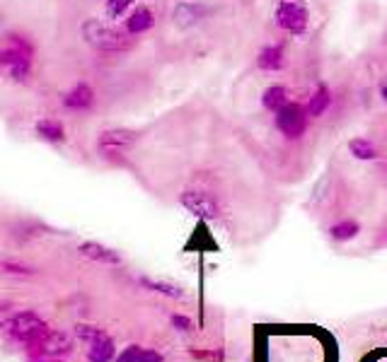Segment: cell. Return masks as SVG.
<instances>
[{"label":"cell","instance_id":"obj_1","mask_svg":"<svg viewBox=\"0 0 387 362\" xmlns=\"http://www.w3.org/2000/svg\"><path fill=\"white\" fill-rule=\"evenodd\" d=\"M83 36L87 39V44H92L94 49L100 51H109V54H119V51H129L134 46V39H131L129 32H119L114 27L105 25V22L94 20H85L83 25Z\"/></svg>","mask_w":387,"mask_h":362},{"label":"cell","instance_id":"obj_2","mask_svg":"<svg viewBox=\"0 0 387 362\" xmlns=\"http://www.w3.org/2000/svg\"><path fill=\"white\" fill-rule=\"evenodd\" d=\"M276 25L293 36H303L310 27V12L303 0H278Z\"/></svg>","mask_w":387,"mask_h":362},{"label":"cell","instance_id":"obj_3","mask_svg":"<svg viewBox=\"0 0 387 362\" xmlns=\"http://www.w3.org/2000/svg\"><path fill=\"white\" fill-rule=\"evenodd\" d=\"M182 206L191 213L193 217H199L204 222H213L220 217V203L213 193L204 191V189H189L182 193Z\"/></svg>","mask_w":387,"mask_h":362},{"label":"cell","instance_id":"obj_4","mask_svg":"<svg viewBox=\"0 0 387 362\" xmlns=\"http://www.w3.org/2000/svg\"><path fill=\"white\" fill-rule=\"evenodd\" d=\"M308 109L295 102H288L276 111V128L288 138V140H298L308 131Z\"/></svg>","mask_w":387,"mask_h":362},{"label":"cell","instance_id":"obj_5","mask_svg":"<svg viewBox=\"0 0 387 362\" xmlns=\"http://www.w3.org/2000/svg\"><path fill=\"white\" fill-rule=\"evenodd\" d=\"M10 331L15 338H20V341H27V343H39L41 338L49 333V328H46V323L41 321L36 314L32 312H25V314H17L15 319H12L10 323Z\"/></svg>","mask_w":387,"mask_h":362},{"label":"cell","instance_id":"obj_6","mask_svg":"<svg viewBox=\"0 0 387 362\" xmlns=\"http://www.w3.org/2000/svg\"><path fill=\"white\" fill-rule=\"evenodd\" d=\"M138 140V133L131 131V128H109V131L100 133V150L109 152V155H119V152H126L134 142Z\"/></svg>","mask_w":387,"mask_h":362},{"label":"cell","instance_id":"obj_7","mask_svg":"<svg viewBox=\"0 0 387 362\" xmlns=\"http://www.w3.org/2000/svg\"><path fill=\"white\" fill-rule=\"evenodd\" d=\"M78 251L85 256V259L97 261V264H107V266L121 264V256L116 254L114 249H109V246H105V244H97V242H85V244H80Z\"/></svg>","mask_w":387,"mask_h":362},{"label":"cell","instance_id":"obj_8","mask_svg":"<svg viewBox=\"0 0 387 362\" xmlns=\"http://www.w3.org/2000/svg\"><path fill=\"white\" fill-rule=\"evenodd\" d=\"M153 25H155L153 10L140 6V8H136V10L129 15V20H126V32H129L131 36H138V34H143V32L153 30Z\"/></svg>","mask_w":387,"mask_h":362},{"label":"cell","instance_id":"obj_9","mask_svg":"<svg viewBox=\"0 0 387 362\" xmlns=\"http://www.w3.org/2000/svg\"><path fill=\"white\" fill-rule=\"evenodd\" d=\"M63 104H65L68 109H75V111H85V109H90V107L94 104V92H92V87H90V85H85V83L75 85V87L70 89L68 94H65Z\"/></svg>","mask_w":387,"mask_h":362},{"label":"cell","instance_id":"obj_10","mask_svg":"<svg viewBox=\"0 0 387 362\" xmlns=\"http://www.w3.org/2000/svg\"><path fill=\"white\" fill-rule=\"evenodd\" d=\"M39 348L44 355H65L70 350V338L63 331H49L39 341Z\"/></svg>","mask_w":387,"mask_h":362},{"label":"cell","instance_id":"obj_11","mask_svg":"<svg viewBox=\"0 0 387 362\" xmlns=\"http://www.w3.org/2000/svg\"><path fill=\"white\" fill-rule=\"evenodd\" d=\"M257 65H259V70L276 73V70H281L283 65H286V54H283L281 46H266V49H262V54H259Z\"/></svg>","mask_w":387,"mask_h":362},{"label":"cell","instance_id":"obj_12","mask_svg":"<svg viewBox=\"0 0 387 362\" xmlns=\"http://www.w3.org/2000/svg\"><path fill=\"white\" fill-rule=\"evenodd\" d=\"M204 17V8H199V6H191V3H179L177 8H174V12H172V20H174V25L177 27H191V25H196V22Z\"/></svg>","mask_w":387,"mask_h":362},{"label":"cell","instance_id":"obj_13","mask_svg":"<svg viewBox=\"0 0 387 362\" xmlns=\"http://www.w3.org/2000/svg\"><path fill=\"white\" fill-rule=\"evenodd\" d=\"M116 362H163V355L150 348L129 345L121 350V355H116Z\"/></svg>","mask_w":387,"mask_h":362},{"label":"cell","instance_id":"obj_14","mask_svg":"<svg viewBox=\"0 0 387 362\" xmlns=\"http://www.w3.org/2000/svg\"><path fill=\"white\" fill-rule=\"evenodd\" d=\"M87 360L90 362H109V360H114V343H112V338L109 336H100L97 341L90 343Z\"/></svg>","mask_w":387,"mask_h":362},{"label":"cell","instance_id":"obj_15","mask_svg":"<svg viewBox=\"0 0 387 362\" xmlns=\"http://www.w3.org/2000/svg\"><path fill=\"white\" fill-rule=\"evenodd\" d=\"M262 104H264V109H269V111L276 114L278 109L288 104V89L283 87V85H271V87L264 89Z\"/></svg>","mask_w":387,"mask_h":362},{"label":"cell","instance_id":"obj_16","mask_svg":"<svg viewBox=\"0 0 387 362\" xmlns=\"http://www.w3.org/2000/svg\"><path fill=\"white\" fill-rule=\"evenodd\" d=\"M140 285H143V288H148L150 292H158V295L169 297V299H182L184 297V290L179 288V285H174V283H167V280L140 278Z\"/></svg>","mask_w":387,"mask_h":362},{"label":"cell","instance_id":"obj_17","mask_svg":"<svg viewBox=\"0 0 387 362\" xmlns=\"http://www.w3.org/2000/svg\"><path fill=\"white\" fill-rule=\"evenodd\" d=\"M36 133H39V138H44V140H49V142H63L65 140L63 123L56 121V118H41V121L36 123Z\"/></svg>","mask_w":387,"mask_h":362},{"label":"cell","instance_id":"obj_18","mask_svg":"<svg viewBox=\"0 0 387 362\" xmlns=\"http://www.w3.org/2000/svg\"><path fill=\"white\" fill-rule=\"evenodd\" d=\"M329 104H332L329 87H327V85H320V87L313 92V97H310V102H308V114H310V116H315V118H320L329 109Z\"/></svg>","mask_w":387,"mask_h":362},{"label":"cell","instance_id":"obj_19","mask_svg":"<svg viewBox=\"0 0 387 362\" xmlns=\"http://www.w3.org/2000/svg\"><path fill=\"white\" fill-rule=\"evenodd\" d=\"M348 152L361 162L377 160V147L373 145L370 140H366V138H353V140H348Z\"/></svg>","mask_w":387,"mask_h":362},{"label":"cell","instance_id":"obj_20","mask_svg":"<svg viewBox=\"0 0 387 362\" xmlns=\"http://www.w3.org/2000/svg\"><path fill=\"white\" fill-rule=\"evenodd\" d=\"M358 232H361V225H358L356 220H342L329 227V237H332L334 242H348V239H353Z\"/></svg>","mask_w":387,"mask_h":362},{"label":"cell","instance_id":"obj_21","mask_svg":"<svg viewBox=\"0 0 387 362\" xmlns=\"http://www.w3.org/2000/svg\"><path fill=\"white\" fill-rule=\"evenodd\" d=\"M134 6L136 0H107V15L116 20V17H124Z\"/></svg>","mask_w":387,"mask_h":362},{"label":"cell","instance_id":"obj_22","mask_svg":"<svg viewBox=\"0 0 387 362\" xmlns=\"http://www.w3.org/2000/svg\"><path fill=\"white\" fill-rule=\"evenodd\" d=\"M75 333H78V338H83V341L92 343L97 341L100 336H105V331L97 326H87V323H80V326H75Z\"/></svg>","mask_w":387,"mask_h":362},{"label":"cell","instance_id":"obj_23","mask_svg":"<svg viewBox=\"0 0 387 362\" xmlns=\"http://www.w3.org/2000/svg\"><path fill=\"white\" fill-rule=\"evenodd\" d=\"M172 326L177 328V331H182V333H189V331H193V321L189 317H184V314H172Z\"/></svg>","mask_w":387,"mask_h":362},{"label":"cell","instance_id":"obj_24","mask_svg":"<svg viewBox=\"0 0 387 362\" xmlns=\"http://www.w3.org/2000/svg\"><path fill=\"white\" fill-rule=\"evenodd\" d=\"M193 357H199V360H209V362H223L225 355L223 350H191Z\"/></svg>","mask_w":387,"mask_h":362},{"label":"cell","instance_id":"obj_25","mask_svg":"<svg viewBox=\"0 0 387 362\" xmlns=\"http://www.w3.org/2000/svg\"><path fill=\"white\" fill-rule=\"evenodd\" d=\"M3 268H6L8 273H32V268H27V266H17V264H3Z\"/></svg>","mask_w":387,"mask_h":362},{"label":"cell","instance_id":"obj_26","mask_svg":"<svg viewBox=\"0 0 387 362\" xmlns=\"http://www.w3.org/2000/svg\"><path fill=\"white\" fill-rule=\"evenodd\" d=\"M380 97L387 102V78H382V83H380Z\"/></svg>","mask_w":387,"mask_h":362},{"label":"cell","instance_id":"obj_27","mask_svg":"<svg viewBox=\"0 0 387 362\" xmlns=\"http://www.w3.org/2000/svg\"><path fill=\"white\" fill-rule=\"evenodd\" d=\"M54 362H59V360H54Z\"/></svg>","mask_w":387,"mask_h":362}]
</instances>
